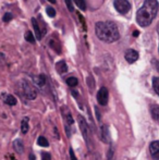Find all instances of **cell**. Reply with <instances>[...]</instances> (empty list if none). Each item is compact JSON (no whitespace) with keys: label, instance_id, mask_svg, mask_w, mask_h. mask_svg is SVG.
Returning <instances> with one entry per match:
<instances>
[{"label":"cell","instance_id":"11","mask_svg":"<svg viewBox=\"0 0 159 160\" xmlns=\"http://www.w3.org/2000/svg\"><path fill=\"white\" fill-rule=\"evenodd\" d=\"M151 114L152 118L155 121H159V106L158 105H152L151 106Z\"/></svg>","mask_w":159,"mask_h":160},{"label":"cell","instance_id":"24","mask_svg":"<svg viewBox=\"0 0 159 160\" xmlns=\"http://www.w3.org/2000/svg\"><path fill=\"white\" fill-rule=\"evenodd\" d=\"M46 12H47V14H48L50 18H53V17H55V15H56V11H55V9L51 8V7H48V8H47Z\"/></svg>","mask_w":159,"mask_h":160},{"label":"cell","instance_id":"5","mask_svg":"<svg viewBox=\"0 0 159 160\" xmlns=\"http://www.w3.org/2000/svg\"><path fill=\"white\" fill-rule=\"evenodd\" d=\"M115 8L121 14H125L131 10V4L127 0H115Z\"/></svg>","mask_w":159,"mask_h":160},{"label":"cell","instance_id":"9","mask_svg":"<svg viewBox=\"0 0 159 160\" xmlns=\"http://www.w3.org/2000/svg\"><path fill=\"white\" fill-rule=\"evenodd\" d=\"M100 135H102V139L104 143H110V135H109V131L107 125H102Z\"/></svg>","mask_w":159,"mask_h":160},{"label":"cell","instance_id":"8","mask_svg":"<svg viewBox=\"0 0 159 160\" xmlns=\"http://www.w3.org/2000/svg\"><path fill=\"white\" fill-rule=\"evenodd\" d=\"M124 58L129 63H133L136 60L138 59V52L134 49H129V50L125 52Z\"/></svg>","mask_w":159,"mask_h":160},{"label":"cell","instance_id":"22","mask_svg":"<svg viewBox=\"0 0 159 160\" xmlns=\"http://www.w3.org/2000/svg\"><path fill=\"white\" fill-rule=\"evenodd\" d=\"M25 39H26V42H35V36L33 35L32 32H30V31H27V32L25 33Z\"/></svg>","mask_w":159,"mask_h":160},{"label":"cell","instance_id":"13","mask_svg":"<svg viewBox=\"0 0 159 160\" xmlns=\"http://www.w3.org/2000/svg\"><path fill=\"white\" fill-rule=\"evenodd\" d=\"M62 112H63V117H64V120H66V124L67 125L73 124V118H72V114L70 113V111H68V110H62Z\"/></svg>","mask_w":159,"mask_h":160},{"label":"cell","instance_id":"32","mask_svg":"<svg viewBox=\"0 0 159 160\" xmlns=\"http://www.w3.org/2000/svg\"><path fill=\"white\" fill-rule=\"evenodd\" d=\"M48 1H49V2H51V3H55L56 0H48Z\"/></svg>","mask_w":159,"mask_h":160},{"label":"cell","instance_id":"7","mask_svg":"<svg viewBox=\"0 0 159 160\" xmlns=\"http://www.w3.org/2000/svg\"><path fill=\"white\" fill-rule=\"evenodd\" d=\"M149 154L154 160H159V141H154L149 145Z\"/></svg>","mask_w":159,"mask_h":160},{"label":"cell","instance_id":"28","mask_svg":"<svg viewBox=\"0 0 159 160\" xmlns=\"http://www.w3.org/2000/svg\"><path fill=\"white\" fill-rule=\"evenodd\" d=\"M69 152H70V160H77V156H75L74 152H73V149L70 147V149H69Z\"/></svg>","mask_w":159,"mask_h":160},{"label":"cell","instance_id":"10","mask_svg":"<svg viewBox=\"0 0 159 160\" xmlns=\"http://www.w3.org/2000/svg\"><path fill=\"white\" fill-rule=\"evenodd\" d=\"M32 24H33V28H34V31H35V37H36L37 40H40L42 39V32H40L39 25H38V23H37V21H36L35 18H33L32 19Z\"/></svg>","mask_w":159,"mask_h":160},{"label":"cell","instance_id":"25","mask_svg":"<svg viewBox=\"0 0 159 160\" xmlns=\"http://www.w3.org/2000/svg\"><path fill=\"white\" fill-rule=\"evenodd\" d=\"M66 3H67V7H68L69 11L73 12V11H74V7H73V0H66Z\"/></svg>","mask_w":159,"mask_h":160},{"label":"cell","instance_id":"23","mask_svg":"<svg viewBox=\"0 0 159 160\" xmlns=\"http://www.w3.org/2000/svg\"><path fill=\"white\" fill-rule=\"evenodd\" d=\"M153 87L159 96V78H153Z\"/></svg>","mask_w":159,"mask_h":160},{"label":"cell","instance_id":"27","mask_svg":"<svg viewBox=\"0 0 159 160\" xmlns=\"http://www.w3.org/2000/svg\"><path fill=\"white\" fill-rule=\"evenodd\" d=\"M42 160H51V156L49 152H42Z\"/></svg>","mask_w":159,"mask_h":160},{"label":"cell","instance_id":"31","mask_svg":"<svg viewBox=\"0 0 159 160\" xmlns=\"http://www.w3.org/2000/svg\"><path fill=\"white\" fill-rule=\"evenodd\" d=\"M133 35H134V36H135V37H136V36L138 35V32H137V31H135V32H134V34H133Z\"/></svg>","mask_w":159,"mask_h":160},{"label":"cell","instance_id":"21","mask_svg":"<svg viewBox=\"0 0 159 160\" xmlns=\"http://www.w3.org/2000/svg\"><path fill=\"white\" fill-rule=\"evenodd\" d=\"M73 2L79 7L80 10H86V3H85L84 0H73Z\"/></svg>","mask_w":159,"mask_h":160},{"label":"cell","instance_id":"1","mask_svg":"<svg viewBox=\"0 0 159 160\" xmlns=\"http://www.w3.org/2000/svg\"><path fill=\"white\" fill-rule=\"evenodd\" d=\"M158 12L157 0H145L143 6L138 9L136 13V22L142 28L151 25L153 20L156 18Z\"/></svg>","mask_w":159,"mask_h":160},{"label":"cell","instance_id":"26","mask_svg":"<svg viewBox=\"0 0 159 160\" xmlns=\"http://www.w3.org/2000/svg\"><path fill=\"white\" fill-rule=\"evenodd\" d=\"M12 20V14L11 13H6L3 15V22H10Z\"/></svg>","mask_w":159,"mask_h":160},{"label":"cell","instance_id":"17","mask_svg":"<svg viewBox=\"0 0 159 160\" xmlns=\"http://www.w3.org/2000/svg\"><path fill=\"white\" fill-rule=\"evenodd\" d=\"M57 70L59 73H66L68 71V67H67L66 62L64 61H59L57 63Z\"/></svg>","mask_w":159,"mask_h":160},{"label":"cell","instance_id":"14","mask_svg":"<svg viewBox=\"0 0 159 160\" xmlns=\"http://www.w3.org/2000/svg\"><path fill=\"white\" fill-rule=\"evenodd\" d=\"M28 118L27 117H25V118L22 119V122H21V132L23 133V134H26V133L28 132Z\"/></svg>","mask_w":159,"mask_h":160},{"label":"cell","instance_id":"6","mask_svg":"<svg viewBox=\"0 0 159 160\" xmlns=\"http://www.w3.org/2000/svg\"><path fill=\"white\" fill-rule=\"evenodd\" d=\"M108 96H109V93H108V89L106 87H102L99 88L97 93V101L99 105L102 106H106L107 102H108Z\"/></svg>","mask_w":159,"mask_h":160},{"label":"cell","instance_id":"18","mask_svg":"<svg viewBox=\"0 0 159 160\" xmlns=\"http://www.w3.org/2000/svg\"><path fill=\"white\" fill-rule=\"evenodd\" d=\"M107 160H115V148L112 145L109 146V149L107 152Z\"/></svg>","mask_w":159,"mask_h":160},{"label":"cell","instance_id":"29","mask_svg":"<svg viewBox=\"0 0 159 160\" xmlns=\"http://www.w3.org/2000/svg\"><path fill=\"white\" fill-rule=\"evenodd\" d=\"M28 159H30V160H36V158H35V156L33 154H30V156H28Z\"/></svg>","mask_w":159,"mask_h":160},{"label":"cell","instance_id":"4","mask_svg":"<svg viewBox=\"0 0 159 160\" xmlns=\"http://www.w3.org/2000/svg\"><path fill=\"white\" fill-rule=\"evenodd\" d=\"M22 88H23L24 95H25V97L28 99V100H33V99L36 98V96H37L36 88H35L31 83H28L27 81H23Z\"/></svg>","mask_w":159,"mask_h":160},{"label":"cell","instance_id":"2","mask_svg":"<svg viewBox=\"0 0 159 160\" xmlns=\"http://www.w3.org/2000/svg\"><path fill=\"white\" fill-rule=\"evenodd\" d=\"M96 36L104 42H117L120 37L119 30L113 22H98L95 25Z\"/></svg>","mask_w":159,"mask_h":160},{"label":"cell","instance_id":"19","mask_svg":"<svg viewBox=\"0 0 159 160\" xmlns=\"http://www.w3.org/2000/svg\"><path fill=\"white\" fill-rule=\"evenodd\" d=\"M67 84H68L70 87H74V86H77V85L79 84V81H77V78H73V76H71V78H67Z\"/></svg>","mask_w":159,"mask_h":160},{"label":"cell","instance_id":"16","mask_svg":"<svg viewBox=\"0 0 159 160\" xmlns=\"http://www.w3.org/2000/svg\"><path fill=\"white\" fill-rule=\"evenodd\" d=\"M4 102L9 106H14L17 105V98L12 95H7L4 97Z\"/></svg>","mask_w":159,"mask_h":160},{"label":"cell","instance_id":"33","mask_svg":"<svg viewBox=\"0 0 159 160\" xmlns=\"http://www.w3.org/2000/svg\"><path fill=\"white\" fill-rule=\"evenodd\" d=\"M157 32H158V34H159V23H158V25H157Z\"/></svg>","mask_w":159,"mask_h":160},{"label":"cell","instance_id":"12","mask_svg":"<svg viewBox=\"0 0 159 160\" xmlns=\"http://www.w3.org/2000/svg\"><path fill=\"white\" fill-rule=\"evenodd\" d=\"M13 148H14V150L17 152H19V154H22V152H24L23 142H22L21 139H17V141H14V143H13Z\"/></svg>","mask_w":159,"mask_h":160},{"label":"cell","instance_id":"15","mask_svg":"<svg viewBox=\"0 0 159 160\" xmlns=\"http://www.w3.org/2000/svg\"><path fill=\"white\" fill-rule=\"evenodd\" d=\"M34 82H35V84H36L37 86L42 87L45 85V83H46V78H45L44 74H40V75L34 78Z\"/></svg>","mask_w":159,"mask_h":160},{"label":"cell","instance_id":"20","mask_svg":"<svg viewBox=\"0 0 159 160\" xmlns=\"http://www.w3.org/2000/svg\"><path fill=\"white\" fill-rule=\"evenodd\" d=\"M37 144L42 147H48L49 146V142L47 141V138H45L44 136H39L37 139Z\"/></svg>","mask_w":159,"mask_h":160},{"label":"cell","instance_id":"30","mask_svg":"<svg viewBox=\"0 0 159 160\" xmlns=\"http://www.w3.org/2000/svg\"><path fill=\"white\" fill-rule=\"evenodd\" d=\"M94 160H100V159H99V157H98L97 155H95V156H94Z\"/></svg>","mask_w":159,"mask_h":160},{"label":"cell","instance_id":"3","mask_svg":"<svg viewBox=\"0 0 159 160\" xmlns=\"http://www.w3.org/2000/svg\"><path fill=\"white\" fill-rule=\"evenodd\" d=\"M77 121H79L80 128H81V131H82L83 137H84V139H85V142H86L87 146H91V144H92L91 132H89V127H88V124H87L86 120L84 119V117L79 116V117H77Z\"/></svg>","mask_w":159,"mask_h":160}]
</instances>
